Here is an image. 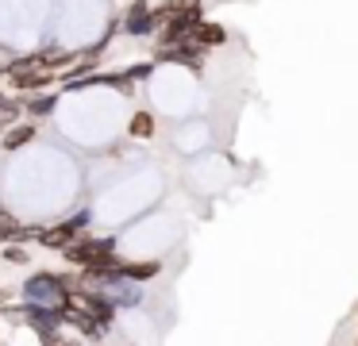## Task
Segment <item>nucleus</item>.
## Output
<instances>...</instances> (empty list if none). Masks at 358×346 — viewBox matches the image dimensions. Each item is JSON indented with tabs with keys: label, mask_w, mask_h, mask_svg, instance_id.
<instances>
[{
	"label": "nucleus",
	"mask_w": 358,
	"mask_h": 346,
	"mask_svg": "<svg viewBox=\"0 0 358 346\" xmlns=\"http://www.w3.org/2000/svg\"><path fill=\"white\" fill-rule=\"evenodd\" d=\"M112 246H116L112 238H85V235H81L73 246H66V258L89 269V266H101V261H108Z\"/></svg>",
	"instance_id": "nucleus-1"
},
{
	"label": "nucleus",
	"mask_w": 358,
	"mask_h": 346,
	"mask_svg": "<svg viewBox=\"0 0 358 346\" xmlns=\"http://www.w3.org/2000/svg\"><path fill=\"white\" fill-rule=\"evenodd\" d=\"M27 296H31L35 304H39V300H47V304H50V300H58V312H62V304L70 300V296L62 292V281H58L55 273H39V277H31V281H27Z\"/></svg>",
	"instance_id": "nucleus-2"
},
{
	"label": "nucleus",
	"mask_w": 358,
	"mask_h": 346,
	"mask_svg": "<svg viewBox=\"0 0 358 346\" xmlns=\"http://www.w3.org/2000/svg\"><path fill=\"white\" fill-rule=\"evenodd\" d=\"M155 62H181L189 69H201V46L196 43H178V46H162L155 54Z\"/></svg>",
	"instance_id": "nucleus-3"
},
{
	"label": "nucleus",
	"mask_w": 358,
	"mask_h": 346,
	"mask_svg": "<svg viewBox=\"0 0 358 346\" xmlns=\"http://www.w3.org/2000/svg\"><path fill=\"white\" fill-rule=\"evenodd\" d=\"M158 20H162V15L150 12V8L143 4V0H135V4L127 8V23H124V27L131 31V35H147V31H155V23H158Z\"/></svg>",
	"instance_id": "nucleus-4"
},
{
	"label": "nucleus",
	"mask_w": 358,
	"mask_h": 346,
	"mask_svg": "<svg viewBox=\"0 0 358 346\" xmlns=\"http://www.w3.org/2000/svg\"><path fill=\"white\" fill-rule=\"evenodd\" d=\"M27 319L35 323V331H39V335H55V327H58V319H62V312H50V308L31 304V308H27Z\"/></svg>",
	"instance_id": "nucleus-5"
},
{
	"label": "nucleus",
	"mask_w": 358,
	"mask_h": 346,
	"mask_svg": "<svg viewBox=\"0 0 358 346\" xmlns=\"http://www.w3.org/2000/svg\"><path fill=\"white\" fill-rule=\"evenodd\" d=\"M81 300H85L89 315H93V319L101 323V327H108V323H112V300L96 296V292H81Z\"/></svg>",
	"instance_id": "nucleus-6"
},
{
	"label": "nucleus",
	"mask_w": 358,
	"mask_h": 346,
	"mask_svg": "<svg viewBox=\"0 0 358 346\" xmlns=\"http://www.w3.org/2000/svg\"><path fill=\"white\" fill-rule=\"evenodd\" d=\"M224 27H220V23H201V31H196V35H193V43L196 46H220V43H224Z\"/></svg>",
	"instance_id": "nucleus-7"
},
{
	"label": "nucleus",
	"mask_w": 358,
	"mask_h": 346,
	"mask_svg": "<svg viewBox=\"0 0 358 346\" xmlns=\"http://www.w3.org/2000/svg\"><path fill=\"white\" fill-rule=\"evenodd\" d=\"M120 273H124V281H143V277H155V273H158V261H143V266H124Z\"/></svg>",
	"instance_id": "nucleus-8"
},
{
	"label": "nucleus",
	"mask_w": 358,
	"mask_h": 346,
	"mask_svg": "<svg viewBox=\"0 0 358 346\" xmlns=\"http://www.w3.org/2000/svg\"><path fill=\"white\" fill-rule=\"evenodd\" d=\"M12 81H16L20 89H43L50 77H47V69H43V73H27V69H24V73H12Z\"/></svg>",
	"instance_id": "nucleus-9"
},
{
	"label": "nucleus",
	"mask_w": 358,
	"mask_h": 346,
	"mask_svg": "<svg viewBox=\"0 0 358 346\" xmlns=\"http://www.w3.org/2000/svg\"><path fill=\"white\" fill-rule=\"evenodd\" d=\"M31 135H35V127H16V131H8V135H4V146H8V150H16V146H24Z\"/></svg>",
	"instance_id": "nucleus-10"
},
{
	"label": "nucleus",
	"mask_w": 358,
	"mask_h": 346,
	"mask_svg": "<svg viewBox=\"0 0 358 346\" xmlns=\"http://www.w3.org/2000/svg\"><path fill=\"white\" fill-rule=\"evenodd\" d=\"M150 131H155V120H150V115H147V112H139V115H135V120H131V135H139V138H147V135H150Z\"/></svg>",
	"instance_id": "nucleus-11"
},
{
	"label": "nucleus",
	"mask_w": 358,
	"mask_h": 346,
	"mask_svg": "<svg viewBox=\"0 0 358 346\" xmlns=\"http://www.w3.org/2000/svg\"><path fill=\"white\" fill-rule=\"evenodd\" d=\"M193 8H196V0H166L162 12L166 15H178V12H193Z\"/></svg>",
	"instance_id": "nucleus-12"
},
{
	"label": "nucleus",
	"mask_w": 358,
	"mask_h": 346,
	"mask_svg": "<svg viewBox=\"0 0 358 346\" xmlns=\"http://www.w3.org/2000/svg\"><path fill=\"white\" fill-rule=\"evenodd\" d=\"M12 231H16V219H12L8 212H0V238H16Z\"/></svg>",
	"instance_id": "nucleus-13"
},
{
	"label": "nucleus",
	"mask_w": 358,
	"mask_h": 346,
	"mask_svg": "<svg viewBox=\"0 0 358 346\" xmlns=\"http://www.w3.org/2000/svg\"><path fill=\"white\" fill-rule=\"evenodd\" d=\"M50 108H55V96H39V100L31 104V112H35V115H47Z\"/></svg>",
	"instance_id": "nucleus-14"
},
{
	"label": "nucleus",
	"mask_w": 358,
	"mask_h": 346,
	"mask_svg": "<svg viewBox=\"0 0 358 346\" xmlns=\"http://www.w3.org/2000/svg\"><path fill=\"white\" fill-rule=\"evenodd\" d=\"M43 346H73V343H62V335L55 331V335H43Z\"/></svg>",
	"instance_id": "nucleus-15"
},
{
	"label": "nucleus",
	"mask_w": 358,
	"mask_h": 346,
	"mask_svg": "<svg viewBox=\"0 0 358 346\" xmlns=\"http://www.w3.org/2000/svg\"><path fill=\"white\" fill-rule=\"evenodd\" d=\"M4 258H8V261H24V258H27V254H24V250H20V246H8V250H4Z\"/></svg>",
	"instance_id": "nucleus-16"
},
{
	"label": "nucleus",
	"mask_w": 358,
	"mask_h": 346,
	"mask_svg": "<svg viewBox=\"0 0 358 346\" xmlns=\"http://www.w3.org/2000/svg\"><path fill=\"white\" fill-rule=\"evenodd\" d=\"M0 112H8V100H4V92H0Z\"/></svg>",
	"instance_id": "nucleus-17"
}]
</instances>
